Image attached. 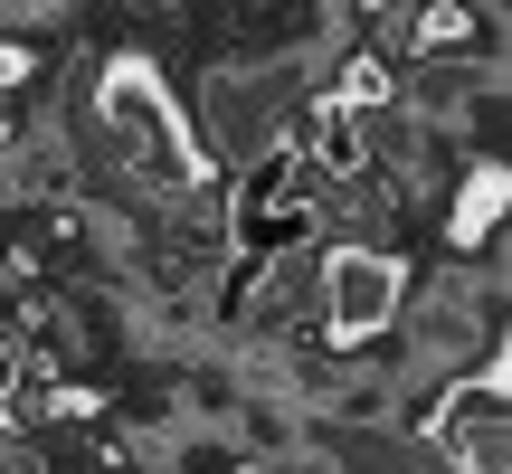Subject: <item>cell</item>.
Returning <instances> with one entry per match:
<instances>
[{
  "instance_id": "obj_1",
  "label": "cell",
  "mask_w": 512,
  "mask_h": 474,
  "mask_svg": "<svg viewBox=\"0 0 512 474\" xmlns=\"http://www.w3.org/2000/svg\"><path fill=\"white\" fill-rule=\"evenodd\" d=\"M95 114H105V133H124V152L152 181H181V133H171V105H162V86H152L143 67H114L105 95H95Z\"/></svg>"
},
{
  "instance_id": "obj_5",
  "label": "cell",
  "mask_w": 512,
  "mask_h": 474,
  "mask_svg": "<svg viewBox=\"0 0 512 474\" xmlns=\"http://www.w3.org/2000/svg\"><path fill=\"white\" fill-rule=\"evenodd\" d=\"M10 76H19V57H10V48H0V86H10Z\"/></svg>"
},
{
  "instance_id": "obj_3",
  "label": "cell",
  "mask_w": 512,
  "mask_h": 474,
  "mask_svg": "<svg viewBox=\"0 0 512 474\" xmlns=\"http://www.w3.org/2000/svg\"><path fill=\"white\" fill-rule=\"evenodd\" d=\"M437 427H446V446H465L475 465H494L503 456V380H465Z\"/></svg>"
},
{
  "instance_id": "obj_4",
  "label": "cell",
  "mask_w": 512,
  "mask_h": 474,
  "mask_svg": "<svg viewBox=\"0 0 512 474\" xmlns=\"http://www.w3.org/2000/svg\"><path fill=\"white\" fill-rule=\"evenodd\" d=\"M0 399H19V351L0 342Z\"/></svg>"
},
{
  "instance_id": "obj_2",
  "label": "cell",
  "mask_w": 512,
  "mask_h": 474,
  "mask_svg": "<svg viewBox=\"0 0 512 474\" xmlns=\"http://www.w3.org/2000/svg\"><path fill=\"white\" fill-rule=\"evenodd\" d=\"M389 313H399V266L370 247H342L323 266V323L342 332V342H361V332H380Z\"/></svg>"
}]
</instances>
